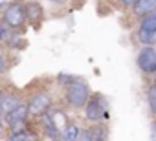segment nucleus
<instances>
[{"label":"nucleus","mask_w":156,"mask_h":141,"mask_svg":"<svg viewBox=\"0 0 156 141\" xmlns=\"http://www.w3.org/2000/svg\"><path fill=\"white\" fill-rule=\"evenodd\" d=\"M119 2H121L123 6H134V4L138 2V0H119Z\"/></svg>","instance_id":"17"},{"label":"nucleus","mask_w":156,"mask_h":141,"mask_svg":"<svg viewBox=\"0 0 156 141\" xmlns=\"http://www.w3.org/2000/svg\"><path fill=\"white\" fill-rule=\"evenodd\" d=\"M51 2H61V0H51Z\"/></svg>","instance_id":"21"},{"label":"nucleus","mask_w":156,"mask_h":141,"mask_svg":"<svg viewBox=\"0 0 156 141\" xmlns=\"http://www.w3.org/2000/svg\"><path fill=\"white\" fill-rule=\"evenodd\" d=\"M0 99H2V90H0Z\"/></svg>","instance_id":"22"},{"label":"nucleus","mask_w":156,"mask_h":141,"mask_svg":"<svg viewBox=\"0 0 156 141\" xmlns=\"http://www.w3.org/2000/svg\"><path fill=\"white\" fill-rule=\"evenodd\" d=\"M28 115H30V108H28V105H24V103H20L13 112H9L6 117H8V125H9V128L13 130V134H17V132H22L24 128H26V119H28Z\"/></svg>","instance_id":"5"},{"label":"nucleus","mask_w":156,"mask_h":141,"mask_svg":"<svg viewBox=\"0 0 156 141\" xmlns=\"http://www.w3.org/2000/svg\"><path fill=\"white\" fill-rule=\"evenodd\" d=\"M154 88H156V79H154Z\"/></svg>","instance_id":"23"},{"label":"nucleus","mask_w":156,"mask_h":141,"mask_svg":"<svg viewBox=\"0 0 156 141\" xmlns=\"http://www.w3.org/2000/svg\"><path fill=\"white\" fill-rule=\"evenodd\" d=\"M138 66L143 70L145 74H154L156 72V50H152V46H145L140 51Z\"/></svg>","instance_id":"6"},{"label":"nucleus","mask_w":156,"mask_h":141,"mask_svg":"<svg viewBox=\"0 0 156 141\" xmlns=\"http://www.w3.org/2000/svg\"><path fill=\"white\" fill-rule=\"evenodd\" d=\"M0 134H2V121H0Z\"/></svg>","instance_id":"20"},{"label":"nucleus","mask_w":156,"mask_h":141,"mask_svg":"<svg viewBox=\"0 0 156 141\" xmlns=\"http://www.w3.org/2000/svg\"><path fill=\"white\" fill-rule=\"evenodd\" d=\"M85 108H87V119L92 121V123H98V121L108 117L107 108H105V99H103V95H99V94L92 95V97L88 99V103H87Z\"/></svg>","instance_id":"4"},{"label":"nucleus","mask_w":156,"mask_h":141,"mask_svg":"<svg viewBox=\"0 0 156 141\" xmlns=\"http://www.w3.org/2000/svg\"><path fill=\"white\" fill-rule=\"evenodd\" d=\"M149 106H151L152 114L156 115V88H154V86L149 90Z\"/></svg>","instance_id":"15"},{"label":"nucleus","mask_w":156,"mask_h":141,"mask_svg":"<svg viewBox=\"0 0 156 141\" xmlns=\"http://www.w3.org/2000/svg\"><path fill=\"white\" fill-rule=\"evenodd\" d=\"M4 35H6V29H4V28H2V26H0V39H2V37H4Z\"/></svg>","instance_id":"19"},{"label":"nucleus","mask_w":156,"mask_h":141,"mask_svg":"<svg viewBox=\"0 0 156 141\" xmlns=\"http://www.w3.org/2000/svg\"><path fill=\"white\" fill-rule=\"evenodd\" d=\"M6 141H37V137H35V134H31L30 130H22V132L11 134Z\"/></svg>","instance_id":"13"},{"label":"nucleus","mask_w":156,"mask_h":141,"mask_svg":"<svg viewBox=\"0 0 156 141\" xmlns=\"http://www.w3.org/2000/svg\"><path fill=\"white\" fill-rule=\"evenodd\" d=\"M42 121H44V126H46V132H48V136L51 137V139H59L61 137V128L57 126V123L53 121V117H51V114H44L42 115Z\"/></svg>","instance_id":"11"},{"label":"nucleus","mask_w":156,"mask_h":141,"mask_svg":"<svg viewBox=\"0 0 156 141\" xmlns=\"http://www.w3.org/2000/svg\"><path fill=\"white\" fill-rule=\"evenodd\" d=\"M132 8H134V15L145 17V15L156 11V0H138Z\"/></svg>","instance_id":"8"},{"label":"nucleus","mask_w":156,"mask_h":141,"mask_svg":"<svg viewBox=\"0 0 156 141\" xmlns=\"http://www.w3.org/2000/svg\"><path fill=\"white\" fill-rule=\"evenodd\" d=\"M61 137H62V141H79L81 130H79V126H77L75 123H68V125L62 128Z\"/></svg>","instance_id":"10"},{"label":"nucleus","mask_w":156,"mask_h":141,"mask_svg":"<svg viewBox=\"0 0 156 141\" xmlns=\"http://www.w3.org/2000/svg\"><path fill=\"white\" fill-rule=\"evenodd\" d=\"M66 97H68V103L73 108H83V106H87V103L90 99V90H88V86L85 83L75 81V83L68 84Z\"/></svg>","instance_id":"1"},{"label":"nucleus","mask_w":156,"mask_h":141,"mask_svg":"<svg viewBox=\"0 0 156 141\" xmlns=\"http://www.w3.org/2000/svg\"><path fill=\"white\" fill-rule=\"evenodd\" d=\"M19 105H20V97L19 95H2V99H0V114H6L8 115Z\"/></svg>","instance_id":"9"},{"label":"nucleus","mask_w":156,"mask_h":141,"mask_svg":"<svg viewBox=\"0 0 156 141\" xmlns=\"http://www.w3.org/2000/svg\"><path fill=\"white\" fill-rule=\"evenodd\" d=\"M90 134H92V141H107V128L103 125H98L96 128H92Z\"/></svg>","instance_id":"14"},{"label":"nucleus","mask_w":156,"mask_h":141,"mask_svg":"<svg viewBox=\"0 0 156 141\" xmlns=\"http://www.w3.org/2000/svg\"><path fill=\"white\" fill-rule=\"evenodd\" d=\"M50 105H51V101H50V97H48L46 94H39V95H35V97L30 101V105H28V108H30V115H33V117L44 115V114L48 112Z\"/></svg>","instance_id":"7"},{"label":"nucleus","mask_w":156,"mask_h":141,"mask_svg":"<svg viewBox=\"0 0 156 141\" xmlns=\"http://www.w3.org/2000/svg\"><path fill=\"white\" fill-rule=\"evenodd\" d=\"M26 17L31 24H37L42 17V8L39 6V2H28L26 4Z\"/></svg>","instance_id":"12"},{"label":"nucleus","mask_w":156,"mask_h":141,"mask_svg":"<svg viewBox=\"0 0 156 141\" xmlns=\"http://www.w3.org/2000/svg\"><path fill=\"white\" fill-rule=\"evenodd\" d=\"M79 141H92V134H90V130H83Z\"/></svg>","instance_id":"16"},{"label":"nucleus","mask_w":156,"mask_h":141,"mask_svg":"<svg viewBox=\"0 0 156 141\" xmlns=\"http://www.w3.org/2000/svg\"><path fill=\"white\" fill-rule=\"evenodd\" d=\"M138 37H140V42L143 46L156 44V11H152V13L143 17L141 28L138 31Z\"/></svg>","instance_id":"3"},{"label":"nucleus","mask_w":156,"mask_h":141,"mask_svg":"<svg viewBox=\"0 0 156 141\" xmlns=\"http://www.w3.org/2000/svg\"><path fill=\"white\" fill-rule=\"evenodd\" d=\"M24 20H28L26 17V6L13 2L6 8L4 11V22L11 28V29H20L24 26Z\"/></svg>","instance_id":"2"},{"label":"nucleus","mask_w":156,"mask_h":141,"mask_svg":"<svg viewBox=\"0 0 156 141\" xmlns=\"http://www.w3.org/2000/svg\"><path fill=\"white\" fill-rule=\"evenodd\" d=\"M4 72V59H2V55H0V74Z\"/></svg>","instance_id":"18"}]
</instances>
